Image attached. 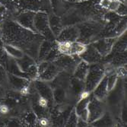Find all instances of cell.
<instances>
[{"instance_id":"7a4b0ae2","label":"cell","mask_w":127,"mask_h":127,"mask_svg":"<svg viewBox=\"0 0 127 127\" xmlns=\"http://www.w3.org/2000/svg\"><path fill=\"white\" fill-rule=\"evenodd\" d=\"M5 50L11 56H12L13 57H15V58H18V59L22 58L23 54H22L21 51L19 49H18L17 47H15L13 46H6Z\"/></svg>"},{"instance_id":"8992f818","label":"cell","mask_w":127,"mask_h":127,"mask_svg":"<svg viewBox=\"0 0 127 127\" xmlns=\"http://www.w3.org/2000/svg\"><path fill=\"white\" fill-rule=\"evenodd\" d=\"M40 124L42 126H47L49 125V121L47 118H42L40 121Z\"/></svg>"},{"instance_id":"6da1fadb","label":"cell","mask_w":127,"mask_h":127,"mask_svg":"<svg viewBox=\"0 0 127 127\" xmlns=\"http://www.w3.org/2000/svg\"><path fill=\"white\" fill-rule=\"evenodd\" d=\"M102 74L98 71V70H91V72H89L88 75V82H90V83H88L87 85L88 87V88H94L95 85H96L98 82L100 78H101Z\"/></svg>"},{"instance_id":"277c9868","label":"cell","mask_w":127,"mask_h":127,"mask_svg":"<svg viewBox=\"0 0 127 127\" xmlns=\"http://www.w3.org/2000/svg\"><path fill=\"white\" fill-rule=\"evenodd\" d=\"M90 95V93H89V91H84L83 92H82L80 95V100H85L87 99Z\"/></svg>"},{"instance_id":"3957f363","label":"cell","mask_w":127,"mask_h":127,"mask_svg":"<svg viewBox=\"0 0 127 127\" xmlns=\"http://www.w3.org/2000/svg\"><path fill=\"white\" fill-rule=\"evenodd\" d=\"M38 105L42 107V108H46L48 105V100L47 98H45L44 97H40L38 99Z\"/></svg>"},{"instance_id":"5b68a950","label":"cell","mask_w":127,"mask_h":127,"mask_svg":"<svg viewBox=\"0 0 127 127\" xmlns=\"http://www.w3.org/2000/svg\"><path fill=\"white\" fill-rule=\"evenodd\" d=\"M9 112V108L7 105L5 104H2L0 106V113H3V114H6Z\"/></svg>"}]
</instances>
